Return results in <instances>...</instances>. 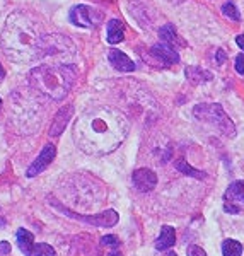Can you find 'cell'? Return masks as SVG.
<instances>
[{"mask_svg":"<svg viewBox=\"0 0 244 256\" xmlns=\"http://www.w3.org/2000/svg\"><path fill=\"white\" fill-rule=\"evenodd\" d=\"M26 256H55V250L50 244L38 242V244H34L31 248V251Z\"/></svg>","mask_w":244,"mask_h":256,"instance_id":"21","label":"cell"},{"mask_svg":"<svg viewBox=\"0 0 244 256\" xmlns=\"http://www.w3.org/2000/svg\"><path fill=\"white\" fill-rule=\"evenodd\" d=\"M10 244L7 241H2L0 242V254H10Z\"/></svg>","mask_w":244,"mask_h":256,"instance_id":"26","label":"cell"},{"mask_svg":"<svg viewBox=\"0 0 244 256\" xmlns=\"http://www.w3.org/2000/svg\"><path fill=\"white\" fill-rule=\"evenodd\" d=\"M193 113L202 122H206L210 125L217 126L227 137H234L236 135L234 123L230 122V118L226 114V111L222 110L220 104H198L195 106Z\"/></svg>","mask_w":244,"mask_h":256,"instance_id":"5","label":"cell"},{"mask_svg":"<svg viewBox=\"0 0 244 256\" xmlns=\"http://www.w3.org/2000/svg\"><path fill=\"white\" fill-rule=\"evenodd\" d=\"M125 40V32H123V24L118 19H111L108 22V43L118 44Z\"/></svg>","mask_w":244,"mask_h":256,"instance_id":"15","label":"cell"},{"mask_svg":"<svg viewBox=\"0 0 244 256\" xmlns=\"http://www.w3.org/2000/svg\"><path fill=\"white\" fill-rule=\"evenodd\" d=\"M186 77H188L193 84H200V82H205V80L212 79V76H210L206 70H202V68H196V67H188V68H186Z\"/></svg>","mask_w":244,"mask_h":256,"instance_id":"18","label":"cell"},{"mask_svg":"<svg viewBox=\"0 0 244 256\" xmlns=\"http://www.w3.org/2000/svg\"><path fill=\"white\" fill-rule=\"evenodd\" d=\"M77 79V68L68 64H50L34 68L30 76L31 86L44 96L60 101L68 94Z\"/></svg>","mask_w":244,"mask_h":256,"instance_id":"3","label":"cell"},{"mask_svg":"<svg viewBox=\"0 0 244 256\" xmlns=\"http://www.w3.org/2000/svg\"><path fill=\"white\" fill-rule=\"evenodd\" d=\"M70 20L77 28L92 30V28H98L102 22V14L89 6H76L70 10Z\"/></svg>","mask_w":244,"mask_h":256,"instance_id":"7","label":"cell"},{"mask_svg":"<svg viewBox=\"0 0 244 256\" xmlns=\"http://www.w3.org/2000/svg\"><path fill=\"white\" fill-rule=\"evenodd\" d=\"M50 204H52L53 207L58 208L64 216H67L70 218H76V220H80V222H86V224H90L94 227H113V226H116V222L120 218L116 210H106V212L98 214V216H80V214H76V212H72V210L62 207V205L56 204L55 200H50Z\"/></svg>","mask_w":244,"mask_h":256,"instance_id":"6","label":"cell"},{"mask_svg":"<svg viewBox=\"0 0 244 256\" xmlns=\"http://www.w3.org/2000/svg\"><path fill=\"white\" fill-rule=\"evenodd\" d=\"M4 77H6V70H4V67L0 65V82L4 80Z\"/></svg>","mask_w":244,"mask_h":256,"instance_id":"28","label":"cell"},{"mask_svg":"<svg viewBox=\"0 0 244 256\" xmlns=\"http://www.w3.org/2000/svg\"><path fill=\"white\" fill-rule=\"evenodd\" d=\"M222 14H224L226 18L236 20V22L239 20V10L236 9V6H234L232 2H227V4H224V6H222Z\"/></svg>","mask_w":244,"mask_h":256,"instance_id":"22","label":"cell"},{"mask_svg":"<svg viewBox=\"0 0 244 256\" xmlns=\"http://www.w3.org/2000/svg\"><path fill=\"white\" fill-rule=\"evenodd\" d=\"M56 156V148L53 144H46V146L43 147V150L40 152V156L36 158L34 162L31 164L30 169H28V176L30 178H34L38 176L40 172H43L44 169H46L50 164L53 162V159H55Z\"/></svg>","mask_w":244,"mask_h":256,"instance_id":"8","label":"cell"},{"mask_svg":"<svg viewBox=\"0 0 244 256\" xmlns=\"http://www.w3.org/2000/svg\"><path fill=\"white\" fill-rule=\"evenodd\" d=\"M159 38L162 40V43L171 44L172 48H174V44H176V43H180L181 46H184L183 40H181L180 36H178L176 28L172 26V24H166V26L160 28V31H159Z\"/></svg>","mask_w":244,"mask_h":256,"instance_id":"16","label":"cell"},{"mask_svg":"<svg viewBox=\"0 0 244 256\" xmlns=\"http://www.w3.org/2000/svg\"><path fill=\"white\" fill-rule=\"evenodd\" d=\"M226 204L236 205L239 210L244 207V181H234L226 190Z\"/></svg>","mask_w":244,"mask_h":256,"instance_id":"12","label":"cell"},{"mask_svg":"<svg viewBox=\"0 0 244 256\" xmlns=\"http://www.w3.org/2000/svg\"><path fill=\"white\" fill-rule=\"evenodd\" d=\"M176 169H178L180 172H183V174H186V176L196 178V180H204V178L206 176L204 171H198V169L192 168V166H190V164L186 162V160H183V159L176 160Z\"/></svg>","mask_w":244,"mask_h":256,"instance_id":"19","label":"cell"},{"mask_svg":"<svg viewBox=\"0 0 244 256\" xmlns=\"http://www.w3.org/2000/svg\"><path fill=\"white\" fill-rule=\"evenodd\" d=\"M222 254L224 256H241L242 254V244L234 239H226L222 244Z\"/></svg>","mask_w":244,"mask_h":256,"instance_id":"20","label":"cell"},{"mask_svg":"<svg viewBox=\"0 0 244 256\" xmlns=\"http://www.w3.org/2000/svg\"><path fill=\"white\" fill-rule=\"evenodd\" d=\"M236 43H238V46L244 52V34H239L238 38H236Z\"/></svg>","mask_w":244,"mask_h":256,"instance_id":"27","label":"cell"},{"mask_svg":"<svg viewBox=\"0 0 244 256\" xmlns=\"http://www.w3.org/2000/svg\"><path fill=\"white\" fill-rule=\"evenodd\" d=\"M110 256H122V253H118V251H113V253H110Z\"/></svg>","mask_w":244,"mask_h":256,"instance_id":"29","label":"cell"},{"mask_svg":"<svg viewBox=\"0 0 244 256\" xmlns=\"http://www.w3.org/2000/svg\"><path fill=\"white\" fill-rule=\"evenodd\" d=\"M236 70H238L241 76H244V53L236 56Z\"/></svg>","mask_w":244,"mask_h":256,"instance_id":"25","label":"cell"},{"mask_svg":"<svg viewBox=\"0 0 244 256\" xmlns=\"http://www.w3.org/2000/svg\"><path fill=\"white\" fill-rule=\"evenodd\" d=\"M186 256H206V254L200 246H190L186 250Z\"/></svg>","mask_w":244,"mask_h":256,"instance_id":"24","label":"cell"},{"mask_svg":"<svg viewBox=\"0 0 244 256\" xmlns=\"http://www.w3.org/2000/svg\"><path fill=\"white\" fill-rule=\"evenodd\" d=\"M16 239H18V246L19 250L22 251L24 254H28L31 251V248L34 246V236H32V232L26 229H19L18 234H16Z\"/></svg>","mask_w":244,"mask_h":256,"instance_id":"17","label":"cell"},{"mask_svg":"<svg viewBox=\"0 0 244 256\" xmlns=\"http://www.w3.org/2000/svg\"><path fill=\"white\" fill-rule=\"evenodd\" d=\"M132 180H134L135 188H137L138 192H144V193L152 192L157 184L156 172L152 171V169H147V168L137 169V171L134 172V176H132Z\"/></svg>","mask_w":244,"mask_h":256,"instance_id":"9","label":"cell"},{"mask_svg":"<svg viewBox=\"0 0 244 256\" xmlns=\"http://www.w3.org/2000/svg\"><path fill=\"white\" fill-rule=\"evenodd\" d=\"M0 108H2V99H0Z\"/></svg>","mask_w":244,"mask_h":256,"instance_id":"31","label":"cell"},{"mask_svg":"<svg viewBox=\"0 0 244 256\" xmlns=\"http://www.w3.org/2000/svg\"><path fill=\"white\" fill-rule=\"evenodd\" d=\"M150 53L154 55V58L164 62L166 65H172V64H178V62H180V55H178V52L168 43L154 44L150 50Z\"/></svg>","mask_w":244,"mask_h":256,"instance_id":"11","label":"cell"},{"mask_svg":"<svg viewBox=\"0 0 244 256\" xmlns=\"http://www.w3.org/2000/svg\"><path fill=\"white\" fill-rule=\"evenodd\" d=\"M72 114H74V104H67V106H64V108H60L58 113L55 114V118H53V122H52L50 135H52V137H60L62 132L65 130V126L68 125Z\"/></svg>","mask_w":244,"mask_h":256,"instance_id":"10","label":"cell"},{"mask_svg":"<svg viewBox=\"0 0 244 256\" xmlns=\"http://www.w3.org/2000/svg\"><path fill=\"white\" fill-rule=\"evenodd\" d=\"M38 30L34 22L22 12H14L6 20L0 44L14 62H31L38 58Z\"/></svg>","mask_w":244,"mask_h":256,"instance_id":"2","label":"cell"},{"mask_svg":"<svg viewBox=\"0 0 244 256\" xmlns=\"http://www.w3.org/2000/svg\"><path fill=\"white\" fill-rule=\"evenodd\" d=\"M77 48L74 41L58 32L40 36L38 41V58L48 60L52 64H67L68 58H74Z\"/></svg>","mask_w":244,"mask_h":256,"instance_id":"4","label":"cell"},{"mask_svg":"<svg viewBox=\"0 0 244 256\" xmlns=\"http://www.w3.org/2000/svg\"><path fill=\"white\" fill-rule=\"evenodd\" d=\"M126 122L118 111L96 108L84 113L76 125L77 144L90 154H106L126 137Z\"/></svg>","mask_w":244,"mask_h":256,"instance_id":"1","label":"cell"},{"mask_svg":"<svg viewBox=\"0 0 244 256\" xmlns=\"http://www.w3.org/2000/svg\"><path fill=\"white\" fill-rule=\"evenodd\" d=\"M176 242V232L174 229H172L171 226H164L162 229H160V234L159 238H157L156 241V250L159 251H166L169 248H172Z\"/></svg>","mask_w":244,"mask_h":256,"instance_id":"14","label":"cell"},{"mask_svg":"<svg viewBox=\"0 0 244 256\" xmlns=\"http://www.w3.org/2000/svg\"><path fill=\"white\" fill-rule=\"evenodd\" d=\"M164 256H178V254H176V253H166Z\"/></svg>","mask_w":244,"mask_h":256,"instance_id":"30","label":"cell"},{"mask_svg":"<svg viewBox=\"0 0 244 256\" xmlns=\"http://www.w3.org/2000/svg\"><path fill=\"white\" fill-rule=\"evenodd\" d=\"M108 58H110V64L116 70H120V72H134L135 70L134 62L128 58L123 52H120V50H111Z\"/></svg>","mask_w":244,"mask_h":256,"instance_id":"13","label":"cell"},{"mask_svg":"<svg viewBox=\"0 0 244 256\" xmlns=\"http://www.w3.org/2000/svg\"><path fill=\"white\" fill-rule=\"evenodd\" d=\"M101 242L104 246H114V248L120 246V239L116 236H113V234H110V236H104V238L101 239Z\"/></svg>","mask_w":244,"mask_h":256,"instance_id":"23","label":"cell"}]
</instances>
